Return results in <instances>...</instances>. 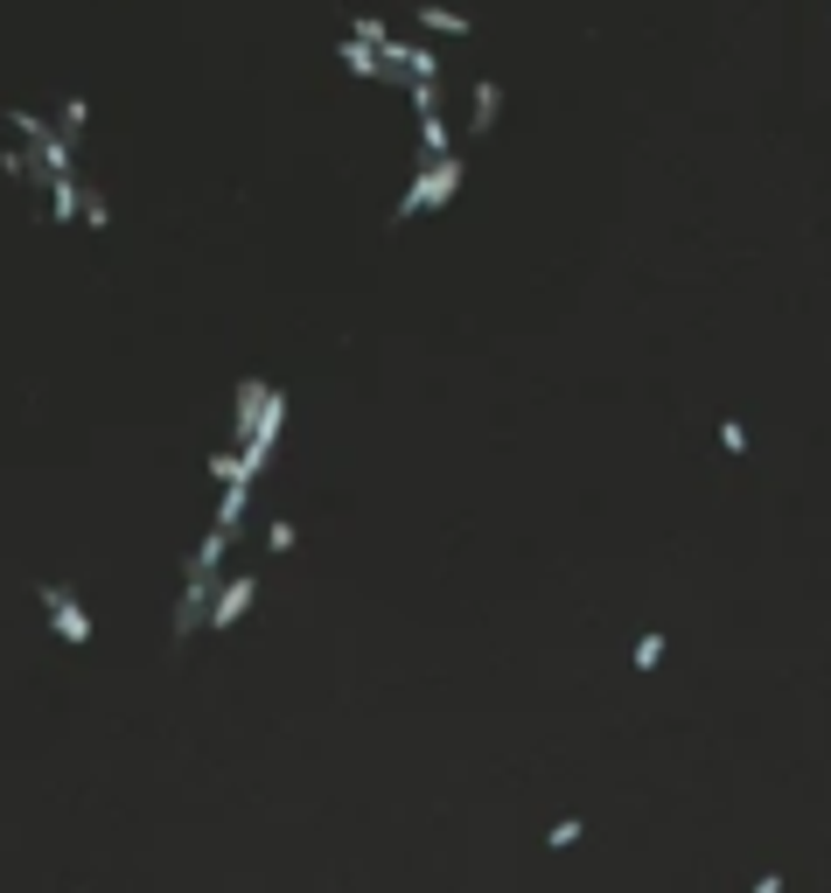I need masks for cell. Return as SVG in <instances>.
<instances>
[{"mask_svg": "<svg viewBox=\"0 0 831 893\" xmlns=\"http://www.w3.org/2000/svg\"><path fill=\"white\" fill-rule=\"evenodd\" d=\"M454 189H461V154H433V161H420V168H412L405 196H399V209H392V224H412L420 209H440Z\"/></svg>", "mask_w": 831, "mask_h": 893, "instance_id": "1", "label": "cell"}, {"mask_svg": "<svg viewBox=\"0 0 831 893\" xmlns=\"http://www.w3.org/2000/svg\"><path fill=\"white\" fill-rule=\"evenodd\" d=\"M42 608H49V628H57V636H63L70 649H85V642H91V615L77 608V593H70V587L49 580V587H42Z\"/></svg>", "mask_w": 831, "mask_h": 893, "instance_id": "2", "label": "cell"}, {"mask_svg": "<svg viewBox=\"0 0 831 893\" xmlns=\"http://www.w3.org/2000/svg\"><path fill=\"white\" fill-rule=\"evenodd\" d=\"M252 600H258V572H238V580H224V587L211 593V615H203V621H211L217 636H224V628H238V621H245Z\"/></svg>", "mask_w": 831, "mask_h": 893, "instance_id": "3", "label": "cell"}, {"mask_svg": "<svg viewBox=\"0 0 831 893\" xmlns=\"http://www.w3.org/2000/svg\"><path fill=\"white\" fill-rule=\"evenodd\" d=\"M335 57H343V70H356V77H384V57H378L371 42H356V36L335 42Z\"/></svg>", "mask_w": 831, "mask_h": 893, "instance_id": "4", "label": "cell"}, {"mask_svg": "<svg viewBox=\"0 0 831 893\" xmlns=\"http://www.w3.org/2000/svg\"><path fill=\"white\" fill-rule=\"evenodd\" d=\"M245 503H252V482H224V503H217V531L238 538V523H245Z\"/></svg>", "mask_w": 831, "mask_h": 893, "instance_id": "5", "label": "cell"}, {"mask_svg": "<svg viewBox=\"0 0 831 893\" xmlns=\"http://www.w3.org/2000/svg\"><path fill=\"white\" fill-rule=\"evenodd\" d=\"M8 126H14V134H21V147H29V154H36V147H42L49 134H57V126H49L42 112H21V105H14V112H8Z\"/></svg>", "mask_w": 831, "mask_h": 893, "instance_id": "6", "label": "cell"}, {"mask_svg": "<svg viewBox=\"0 0 831 893\" xmlns=\"http://www.w3.org/2000/svg\"><path fill=\"white\" fill-rule=\"evenodd\" d=\"M420 29H433V36H469V14H461V8H420Z\"/></svg>", "mask_w": 831, "mask_h": 893, "instance_id": "7", "label": "cell"}, {"mask_svg": "<svg viewBox=\"0 0 831 893\" xmlns=\"http://www.w3.org/2000/svg\"><path fill=\"white\" fill-rule=\"evenodd\" d=\"M77 203H85V189H77V175H63L57 189H49V217H57V224H70V209H77Z\"/></svg>", "mask_w": 831, "mask_h": 893, "instance_id": "8", "label": "cell"}, {"mask_svg": "<svg viewBox=\"0 0 831 893\" xmlns=\"http://www.w3.org/2000/svg\"><path fill=\"white\" fill-rule=\"evenodd\" d=\"M497 105H504V91H497V77H476V126H489V119H497Z\"/></svg>", "mask_w": 831, "mask_h": 893, "instance_id": "9", "label": "cell"}, {"mask_svg": "<svg viewBox=\"0 0 831 893\" xmlns=\"http://www.w3.org/2000/svg\"><path fill=\"white\" fill-rule=\"evenodd\" d=\"M294 538H301L294 517H273V523H266V551H273V559H280V551H294Z\"/></svg>", "mask_w": 831, "mask_h": 893, "instance_id": "10", "label": "cell"}, {"mask_svg": "<svg viewBox=\"0 0 831 893\" xmlns=\"http://www.w3.org/2000/svg\"><path fill=\"white\" fill-rule=\"evenodd\" d=\"M85 119H91V105H85V98H63V126H57V134L77 147V134H85Z\"/></svg>", "mask_w": 831, "mask_h": 893, "instance_id": "11", "label": "cell"}, {"mask_svg": "<svg viewBox=\"0 0 831 893\" xmlns=\"http://www.w3.org/2000/svg\"><path fill=\"white\" fill-rule=\"evenodd\" d=\"M77 217H85L91 230H106V217H113V209H106V196H98V189H85V203H77Z\"/></svg>", "mask_w": 831, "mask_h": 893, "instance_id": "12", "label": "cell"}, {"mask_svg": "<svg viewBox=\"0 0 831 893\" xmlns=\"http://www.w3.org/2000/svg\"><path fill=\"white\" fill-rule=\"evenodd\" d=\"M720 446H726V454H747V426H741V419H720Z\"/></svg>", "mask_w": 831, "mask_h": 893, "instance_id": "13", "label": "cell"}, {"mask_svg": "<svg viewBox=\"0 0 831 893\" xmlns=\"http://www.w3.org/2000/svg\"><path fill=\"white\" fill-rule=\"evenodd\" d=\"M580 831H587L580 817H566V824H553V831H545V845H553V852H559V845H580Z\"/></svg>", "mask_w": 831, "mask_h": 893, "instance_id": "14", "label": "cell"}, {"mask_svg": "<svg viewBox=\"0 0 831 893\" xmlns=\"http://www.w3.org/2000/svg\"><path fill=\"white\" fill-rule=\"evenodd\" d=\"M657 656H664V636H657V628H651V636L636 642V670H657Z\"/></svg>", "mask_w": 831, "mask_h": 893, "instance_id": "15", "label": "cell"}, {"mask_svg": "<svg viewBox=\"0 0 831 893\" xmlns=\"http://www.w3.org/2000/svg\"><path fill=\"white\" fill-rule=\"evenodd\" d=\"M0 168H8V175H36V154L29 147H8V154H0Z\"/></svg>", "mask_w": 831, "mask_h": 893, "instance_id": "16", "label": "cell"}, {"mask_svg": "<svg viewBox=\"0 0 831 893\" xmlns=\"http://www.w3.org/2000/svg\"><path fill=\"white\" fill-rule=\"evenodd\" d=\"M747 893H783V873H762V880L747 886Z\"/></svg>", "mask_w": 831, "mask_h": 893, "instance_id": "17", "label": "cell"}]
</instances>
